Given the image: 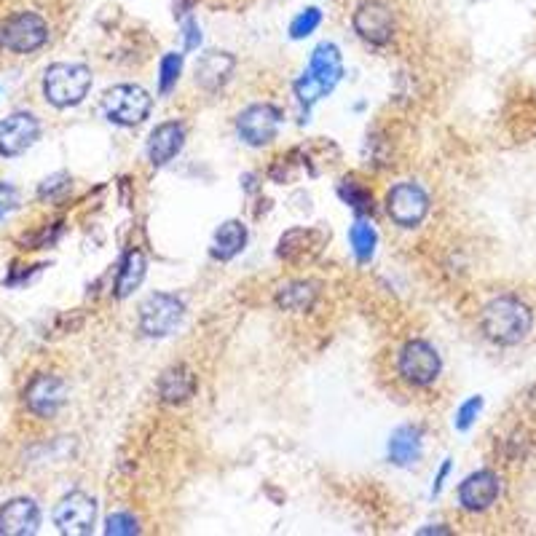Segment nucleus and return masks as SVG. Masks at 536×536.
Returning <instances> with one entry per match:
<instances>
[{"instance_id": "f03ea898", "label": "nucleus", "mask_w": 536, "mask_h": 536, "mask_svg": "<svg viewBox=\"0 0 536 536\" xmlns=\"http://www.w3.org/2000/svg\"><path fill=\"white\" fill-rule=\"evenodd\" d=\"M344 76V57L335 43H319L311 51L309 67L298 81H295V97L303 108H314L322 97L333 92L338 81Z\"/></svg>"}, {"instance_id": "7c9ffc66", "label": "nucleus", "mask_w": 536, "mask_h": 536, "mask_svg": "<svg viewBox=\"0 0 536 536\" xmlns=\"http://www.w3.org/2000/svg\"><path fill=\"white\" fill-rule=\"evenodd\" d=\"M67 188H70V177L67 175H54L49 177V180H43L41 183V199H54V196H59V193H65Z\"/></svg>"}, {"instance_id": "6ab92c4d", "label": "nucleus", "mask_w": 536, "mask_h": 536, "mask_svg": "<svg viewBox=\"0 0 536 536\" xmlns=\"http://www.w3.org/2000/svg\"><path fill=\"white\" fill-rule=\"evenodd\" d=\"M424 451V432L419 427H397L389 437V461L397 467H413Z\"/></svg>"}, {"instance_id": "f8f14e48", "label": "nucleus", "mask_w": 536, "mask_h": 536, "mask_svg": "<svg viewBox=\"0 0 536 536\" xmlns=\"http://www.w3.org/2000/svg\"><path fill=\"white\" fill-rule=\"evenodd\" d=\"M94 520H97V502H94L92 496L81 494V491L65 496V499L57 504V510H54V526H57L62 534H89Z\"/></svg>"}, {"instance_id": "2eb2a0df", "label": "nucleus", "mask_w": 536, "mask_h": 536, "mask_svg": "<svg viewBox=\"0 0 536 536\" xmlns=\"http://www.w3.org/2000/svg\"><path fill=\"white\" fill-rule=\"evenodd\" d=\"M502 496V480L491 469L472 472L459 486V504L467 512H486Z\"/></svg>"}, {"instance_id": "423d86ee", "label": "nucleus", "mask_w": 536, "mask_h": 536, "mask_svg": "<svg viewBox=\"0 0 536 536\" xmlns=\"http://www.w3.org/2000/svg\"><path fill=\"white\" fill-rule=\"evenodd\" d=\"M400 376L413 386H429L435 384L443 370V360L432 344L427 341H408L402 346L400 360H397Z\"/></svg>"}, {"instance_id": "393cba45", "label": "nucleus", "mask_w": 536, "mask_h": 536, "mask_svg": "<svg viewBox=\"0 0 536 536\" xmlns=\"http://www.w3.org/2000/svg\"><path fill=\"white\" fill-rule=\"evenodd\" d=\"M349 242H352V250L354 255H357V260H360V263H368V260L376 255L378 247L376 228L365 223V220H357L352 231H349Z\"/></svg>"}, {"instance_id": "72a5a7b5", "label": "nucleus", "mask_w": 536, "mask_h": 536, "mask_svg": "<svg viewBox=\"0 0 536 536\" xmlns=\"http://www.w3.org/2000/svg\"><path fill=\"white\" fill-rule=\"evenodd\" d=\"M419 534H448V528H421Z\"/></svg>"}, {"instance_id": "c85d7f7f", "label": "nucleus", "mask_w": 536, "mask_h": 536, "mask_svg": "<svg viewBox=\"0 0 536 536\" xmlns=\"http://www.w3.org/2000/svg\"><path fill=\"white\" fill-rule=\"evenodd\" d=\"M480 411H483V397H469V400L459 408V413H456V429L464 432V429L472 427Z\"/></svg>"}, {"instance_id": "dca6fc26", "label": "nucleus", "mask_w": 536, "mask_h": 536, "mask_svg": "<svg viewBox=\"0 0 536 536\" xmlns=\"http://www.w3.org/2000/svg\"><path fill=\"white\" fill-rule=\"evenodd\" d=\"M41 523V510L33 499H11L0 510V534L6 536H30L38 531Z\"/></svg>"}, {"instance_id": "6e6552de", "label": "nucleus", "mask_w": 536, "mask_h": 536, "mask_svg": "<svg viewBox=\"0 0 536 536\" xmlns=\"http://www.w3.org/2000/svg\"><path fill=\"white\" fill-rule=\"evenodd\" d=\"M386 212L400 228H416L429 212L427 191L416 183H397L386 193Z\"/></svg>"}, {"instance_id": "20e7f679", "label": "nucleus", "mask_w": 536, "mask_h": 536, "mask_svg": "<svg viewBox=\"0 0 536 536\" xmlns=\"http://www.w3.org/2000/svg\"><path fill=\"white\" fill-rule=\"evenodd\" d=\"M153 97L145 92L143 86L118 84L105 92L102 97V110L105 116L118 126H137L151 116Z\"/></svg>"}, {"instance_id": "4be33fe9", "label": "nucleus", "mask_w": 536, "mask_h": 536, "mask_svg": "<svg viewBox=\"0 0 536 536\" xmlns=\"http://www.w3.org/2000/svg\"><path fill=\"white\" fill-rule=\"evenodd\" d=\"M145 274H148V260L140 250H129L118 266V277H116V298H129V295L143 285Z\"/></svg>"}, {"instance_id": "1a4fd4ad", "label": "nucleus", "mask_w": 536, "mask_h": 536, "mask_svg": "<svg viewBox=\"0 0 536 536\" xmlns=\"http://www.w3.org/2000/svg\"><path fill=\"white\" fill-rule=\"evenodd\" d=\"M49 41V25L35 11H17L3 25V46L14 54H30Z\"/></svg>"}, {"instance_id": "a211bd4d", "label": "nucleus", "mask_w": 536, "mask_h": 536, "mask_svg": "<svg viewBox=\"0 0 536 536\" xmlns=\"http://www.w3.org/2000/svg\"><path fill=\"white\" fill-rule=\"evenodd\" d=\"M196 389H199L196 373L185 365H172L159 378V397L167 405H183L196 394Z\"/></svg>"}, {"instance_id": "bb28decb", "label": "nucleus", "mask_w": 536, "mask_h": 536, "mask_svg": "<svg viewBox=\"0 0 536 536\" xmlns=\"http://www.w3.org/2000/svg\"><path fill=\"white\" fill-rule=\"evenodd\" d=\"M319 25H322V11L314 9V6H311V9H303L301 14L290 22V38H293V41H303V38H309Z\"/></svg>"}, {"instance_id": "c756f323", "label": "nucleus", "mask_w": 536, "mask_h": 536, "mask_svg": "<svg viewBox=\"0 0 536 536\" xmlns=\"http://www.w3.org/2000/svg\"><path fill=\"white\" fill-rule=\"evenodd\" d=\"M19 207V191L14 185L0 183V220H6Z\"/></svg>"}, {"instance_id": "ddd939ff", "label": "nucleus", "mask_w": 536, "mask_h": 536, "mask_svg": "<svg viewBox=\"0 0 536 536\" xmlns=\"http://www.w3.org/2000/svg\"><path fill=\"white\" fill-rule=\"evenodd\" d=\"M67 386L59 376H35L30 381V386L25 389V405L27 411L35 413L38 419H54L59 413V408L65 405Z\"/></svg>"}, {"instance_id": "a878e982", "label": "nucleus", "mask_w": 536, "mask_h": 536, "mask_svg": "<svg viewBox=\"0 0 536 536\" xmlns=\"http://www.w3.org/2000/svg\"><path fill=\"white\" fill-rule=\"evenodd\" d=\"M180 73H183V54H175V51H172V54H164L159 65V92H172Z\"/></svg>"}, {"instance_id": "b1692460", "label": "nucleus", "mask_w": 536, "mask_h": 536, "mask_svg": "<svg viewBox=\"0 0 536 536\" xmlns=\"http://www.w3.org/2000/svg\"><path fill=\"white\" fill-rule=\"evenodd\" d=\"M338 196H341L357 215H373V193L362 183H357L354 177H344V180H341Z\"/></svg>"}, {"instance_id": "2f4dec72", "label": "nucleus", "mask_w": 536, "mask_h": 536, "mask_svg": "<svg viewBox=\"0 0 536 536\" xmlns=\"http://www.w3.org/2000/svg\"><path fill=\"white\" fill-rule=\"evenodd\" d=\"M183 38H185V49L193 51V49H199V43H201V27L199 22L193 17H185L183 19Z\"/></svg>"}, {"instance_id": "5701e85b", "label": "nucleus", "mask_w": 536, "mask_h": 536, "mask_svg": "<svg viewBox=\"0 0 536 536\" xmlns=\"http://www.w3.org/2000/svg\"><path fill=\"white\" fill-rule=\"evenodd\" d=\"M319 295V287L314 282H290V285L279 287L277 303L279 309L285 311H309Z\"/></svg>"}, {"instance_id": "f257e3e1", "label": "nucleus", "mask_w": 536, "mask_h": 536, "mask_svg": "<svg viewBox=\"0 0 536 536\" xmlns=\"http://www.w3.org/2000/svg\"><path fill=\"white\" fill-rule=\"evenodd\" d=\"M480 327L488 341H494L499 346H518L523 344L534 327V314L526 303L512 298V295H502L488 303L483 314H480Z\"/></svg>"}, {"instance_id": "aec40b11", "label": "nucleus", "mask_w": 536, "mask_h": 536, "mask_svg": "<svg viewBox=\"0 0 536 536\" xmlns=\"http://www.w3.org/2000/svg\"><path fill=\"white\" fill-rule=\"evenodd\" d=\"M234 67L236 59L228 51H207V54H201L199 65H196V81L204 89L215 92V89H220L231 78Z\"/></svg>"}, {"instance_id": "412c9836", "label": "nucleus", "mask_w": 536, "mask_h": 536, "mask_svg": "<svg viewBox=\"0 0 536 536\" xmlns=\"http://www.w3.org/2000/svg\"><path fill=\"white\" fill-rule=\"evenodd\" d=\"M247 247V226L242 220H226L212 236V258L234 260Z\"/></svg>"}, {"instance_id": "f3484780", "label": "nucleus", "mask_w": 536, "mask_h": 536, "mask_svg": "<svg viewBox=\"0 0 536 536\" xmlns=\"http://www.w3.org/2000/svg\"><path fill=\"white\" fill-rule=\"evenodd\" d=\"M185 129L180 121H164L148 137V159L153 167H167L177 153L183 151Z\"/></svg>"}, {"instance_id": "cd10ccee", "label": "nucleus", "mask_w": 536, "mask_h": 536, "mask_svg": "<svg viewBox=\"0 0 536 536\" xmlns=\"http://www.w3.org/2000/svg\"><path fill=\"white\" fill-rule=\"evenodd\" d=\"M140 531L137 526V518L129 515V512H116V515H110L108 526H105V534L108 536H132Z\"/></svg>"}, {"instance_id": "9b49d317", "label": "nucleus", "mask_w": 536, "mask_h": 536, "mask_svg": "<svg viewBox=\"0 0 536 536\" xmlns=\"http://www.w3.org/2000/svg\"><path fill=\"white\" fill-rule=\"evenodd\" d=\"M330 242V234L322 228H290L279 239V258L290 266H306L319 258Z\"/></svg>"}, {"instance_id": "473e14b6", "label": "nucleus", "mask_w": 536, "mask_h": 536, "mask_svg": "<svg viewBox=\"0 0 536 536\" xmlns=\"http://www.w3.org/2000/svg\"><path fill=\"white\" fill-rule=\"evenodd\" d=\"M448 472H451V459H445L443 461V467H440V472H437V478H435V488H432V494H440V488H443L445 478H448Z\"/></svg>"}, {"instance_id": "4468645a", "label": "nucleus", "mask_w": 536, "mask_h": 536, "mask_svg": "<svg viewBox=\"0 0 536 536\" xmlns=\"http://www.w3.org/2000/svg\"><path fill=\"white\" fill-rule=\"evenodd\" d=\"M41 137V121L33 113H11L0 121V156H19Z\"/></svg>"}, {"instance_id": "9d476101", "label": "nucleus", "mask_w": 536, "mask_h": 536, "mask_svg": "<svg viewBox=\"0 0 536 536\" xmlns=\"http://www.w3.org/2000/svg\"><path fill=\"white\" fill-rule=\"evenodd\" d=\"M282 126V113L274 105H250L236 118V132L252 148L274 143Z\"/></svg>"}, {"instance_id": "f704fd0d", "label": "nucleus", "mask_w": 536, "mask_h": 536, "mask_svg": "<svg viewBox=\"0 0 536 536\" xmlns=\"http://www.w3.org/2000/svg\"><path fill=\"white\" fill-rule=\"evenodd\" d=\"M0 46H3V27H0Z\"/></svg>"}, {"instance_id": "7ed1b4c3", "label": "nucleus", "mask_w": 536, "mask_h": 536, "mask_svg": "<svg viewBox=\"0 0 536 536\" xmlns=\"http://www.w3.org/2000/svg\"><path fill=\"white\" fill-rule=\"evenodd\" d=\"M92 89V70L76 62H57L43 76V94L54 108H73Z\"/></svg>"}, {"instance_id": "0eeeda50", "label": "nucleus", "mask_w": 536, "mask_h": 536, "mask_svg": "<svg viewBox=\"0 0 536 536\" xmlns=\"http://www.w3.org/2000/svg\"><path fill=\"white\" fill-rule=\"evenodd\" d=\"M352 27L370 46H386L394 38L397 22L384 0H362L352 14Z\"/></svg>"}, {"instance_id": "39448f33", "label": "nucleus", "mask_w": 536, "mask_h": 536, "mask_svg": "<svg viewBox=\"0 0 536 536\" xmlns=\"http://www.w3.org/2000/svg\"><path fill=\"white\" fill-rule=\"evenodd\" d=\"M185 317V303L177 295L153 293L140 306V330L148 338H167L177 330Z\"/></svg>"}]
</instances>
